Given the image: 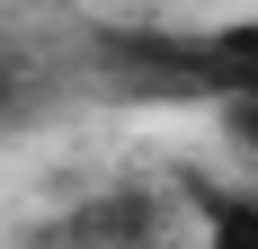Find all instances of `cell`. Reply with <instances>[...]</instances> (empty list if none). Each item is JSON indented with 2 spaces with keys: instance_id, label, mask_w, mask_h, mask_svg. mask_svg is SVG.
<instances>
[{
  "instance_id": "obj_1",
  "label": "cell",
  "mask_w": 258,
  "mask_h": 249,
  "mask_svg": "<svg viewBox=\"0 0 258 249\" xmlns=\"http://www.w3.org/2000/svg\"><path fill=\"white\" fill-rule=\"evenodd\" d=\"M205 249H258V196H223L214 205V240Z\"/></svg>"
}]
</instances>
